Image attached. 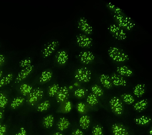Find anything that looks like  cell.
<instances>
[{
	"label": "cell",
	"instance_id": "1",
	"mask_svg": "<svg viewBox=\"0 0 152 135\" xmlns=\"http://www.w3.org/2000/svg\"><path fill=\"white\" fill-rule=\"evenodd\" d=\"M110 58L115 62H124L129 60V56L122 50L116 47H110L108 50Z\"/></svg>",
	"mask_w": 152,
	"mask_h": 135
},
{
	"label": "cell",
	"instance_id": "2",
	"mask_svg": "<svg viewBox=\"0 0 152 135\" xmlns=\"http://www.w3.org/2000/svg\"><path fill=\"white\" fill-rule=\"evenodd\" d=\"M114 18L117 22V25L126 30L130 31L135 26V24L132 19L122 14H115Z\"/></svg>",
	"mask_w": 152,
	"mask_h": 135
},
{
	"label": "cell",
	"instance_id": "3",
	"mask_svg": "<svg viewBox=\"0 0 152 135\" xmlns=\"http://www.w3.org/2000/svg\"><path fill=\"white\" fill-rule=\"evenodd\" d=\"M91 72L86 67H81L77 69L75 73V78L78 81L88 82L91 79Z\"/></svg>",
	"mask_w": 152,
	"mask_h": 135
},
{
	"label": "cell",
	"instance_id": "4",
	"mask_svg": "<svg viewBox=\"0 0 152 135\" xmlns=\"http://www.w3.org/2000/svg\"><path fill=\"white\" fill-rule=\"evenodd\" d=\"M43 96L44 91L42 89H34L27 96V103L29 105L34 106L42 99Z\"/></svg>",
	"mask_w": 152,
	"mask_h": 135
},
{
	"label": "cell",
	"instance_id": "5",
	"mask_svg": "<svg viewBox=\"0 0 152 135\" xmlns=\"http://www.w3.org/2000/svg\"><path fill=\"white\" fill-rule=\"evenodd\" d=\"M109 104L110 109L115 114L117 115L120 116L123 113V103L118 97L115 96L112 98L109 101Z\"/></svg>",
	"mask_w": 152,
	"mask_h": 135
},
{
	"label": "cell",
	"instance_id": "6",
	"mask_svg": "<svg viewBox=\"0 0 152 135\" xmlns=\"http://www.w3.org/2000/svg\"><path fill=\"white\" fill-rule=\"evenodd\" d=\"M109 31L115 39L118 40H124L127 38V35L123 29L117 25L112 24L109 27Z\"/></svg>",
	"mask_w": 152,
	"mask_h": 135
},
{
	"label": "cell",
	"instance_id": "7",
	"mask_svg": "<svg viewBox=\"0 0 152 135\" xmlns=\"http://www.w3.org/2000/svg\"><path fill=\"white\" fill-rule=\"evenodd\" d=\"M59 44V42L56 40L51 41L48 43L42 51L43 57L46 58L52 55L58 48Z\"/></svg>",
	"mask_w": 152,
	"mask_h": 135
},
{
	"label": "cell",
	"instance_id": "8",
	"mask_svg": "<svg viewBox=\"0 0 152 135\" xmlns=\"http://www.w3.org/2000/svg\"><path fill=\"white\" fill-rule=\"evenodd\" d=\"M76 40L77 44L82 48H90L92 46V39L84 34H78L76 36Z\"/></svg>",
	"mask_w": 152,
	"mask_h": 135
},
{
	"label": "cell",
	"instance_id": "9",
	"mask_svg": "<svg viewBox=\"0 0 152 135\" xmlns=\"http://www.w3.org/2000/svg\"><path fill=\"white\" fill-rule=\"evenodd\" d=\"M78 28L85 34L88 35H90L92 34V27L85 18L81 17L79 19L78 22Z\"/></svg>",
	"mask_w": 152,
	"mask_h": 135
},
{
	"label": "cell",
	"instance_id": "10",
	"mask_svg": "<svg viewBox=\"0 0 152 135\" xmlns=\"http://www.w3.org/2000/svg\"><path fill=\"white\" fill-rule=\"evenodd\" d=\"M34 67V66L32 64L21 69L15 78V82H19L26 79L33 72Z\"/></svg>",
	"mask_w": 152,
	"mask_h": 135
},
{
	"label": "cell",
	"instance_id": "11",
	"mask_svg": "<svg viewBox=\"0 0 152 135\" xmlns=\"http://www.w3.org/2000/svg\"><path fill=\"white\" fill-rule=\"evenodd\" d=\"M69 96V91L66 86L60 87L56 96L58 103L62 104L67 101Z\"/></svg>",
	"mask_w": 152,
	"mask_h": 135
},
{
	"label": "cell",
	"instance_id": "12",
	"mask_svg": "<svg viewBox=\"0 0 152 135\" xmlns=\"http://www.w3.org/2000/svg\"><path fill=\"white\" fill-rule=\"evenodd\" d=\"M95 58L93 53L89 51L81 52L79 55V58L81 62L85 64L91 63L94 60Z\"/></svg>",
	"mask_w": 152,
	"mask_h": 135
},
{
	"label": "cell",
	"instance_id": "13",
	"mask_svg": "<svg viewBox=\"0 0 152 135\" xmlns=\"http://www.w3.org/2000/svg\"><path fill=\"white\" fill-rule=\"evenodd\" d=\"M111 130L113 135H128L129 134L126 128L123 124L115 123L112 125Z\"/></svg>",
	"mask_w": 152,
	"mask_h": 135
},
{
	"label": "cell",
	"instance_id": "14",
	"mask_svg": "<svg viewBox=\"0 0 152 135\" xmlns=\"http://www.w3.org/2000/svg\"><path fill=\"white\" fill-rule=\"evenodd\" d=\"M55 57L57 63L61 66L65 65L69 59L68 54L65 50H59L57 52Z\"/></svg>",
	"mask_w": 152,
	"mask_h": 135
},
{
	"label": "cell",
	"instance_id": "15",
	"mask_svg": "<svg viewBox=\"0 0 152 135\" xmlns=\"http://www.w3.org/2000/svg\"><path fill=\"white\" fill-rule=\"evenodd\" d=\"M111 80L113 85L117 86H125L127 82L122 76L117 73H113L111 75Z\"/></svg>",
	"mask_w": 152,
	"mask_h": 135
},
{
	"label": "cell",
	"instance_id": "16",
	"mask_svg": "<svg viewBox=\"0 0 152 135\" xmlns=\"http://www.w3.org/2000/svg\"><path fill=\"white\" fill-rule=\"evenodd\" d=\"M53 76V73L49 69H46L43 71L40 77L39 81L40 83L44 84L48 82L52 79Z\"/></svg>",
	"mask_w": 152,
	"mask_h": 135
},
{
	"label": "cell",
	"instance_id": "17",
	"mask_svg": "<svg viewBox=\"0 0 152 135\" xmlns=\"http://www.w3.org/2000/svg\"><path fill=\"white\" fill-rule=\"evenodd\" d=\"M99 79L101 83L105 88L109 89L112 87L111 78L109 75L104 74H101Z\"/></svg>",
	"mask_w": 152,
	"mask_h": 135
},
{
	"label": "cell",
	"instance_id": "18",
	"mask_svg": "<svg viewBox=\"0 0 152 135\" xmlns=\"http://www.w3.org/2000/svg\"><path fill=\"white\" fill-rule=\"evenodd\" d=\"M116 72L122 76L127 77L131 76L133 73L132 70L125 66H119L116 69Z\"/></svg>",
	"mask_w": 152,
	"mask_h": 135
},
{
	"label": "cell",
	"instance_id": "19",
	"mask_svg": "<svg viewBox=\"0 0 152 135\" xmlns=\"http://www.w3.org/2000/svg\"><path fill=\"white\" fill-rule=\"evenodd\" d=\"M148 101L147 99H143L137 102L134 104L133 107L135 111L141 112L147 107Z\"/></svg>",
	"mask_w": 152,
	"mask_h": 135
},
{
	"label": "cell",
	"instance_id": "20",
	"mask_svg": "<svg viewBox=\"0 0 152 135\" xmlns=\"http://www.w3.org/2000/svg\"><path fill=\"white\" fill-rule=\"evenodd\" d=\"M70 123L68 120L65 117H61L59 119L57 124V127L59 131H64L70 126Z\"/></svg>",
	"mask_w": 152,
	"mask_h": 135
},
{
	"label": "cell",
	"instance_id": "21",
	"mask_svg": "<svg viewBox=\"0 0 152 135\" xmlns=\"http://www.w3.org/2000/svg\"><path fill=\"white\" fill-rule=\"evenodd\" d=\"M145 92V86L144 84H137L135 86L133 90V93L138 98H140L143 96Z\"/></svg>",
	"mask_w": 152,
	"mask_h": 135
},
{
	"label": "cell",
	"instance_id": "22",
	"mask_svg": "<svg viewBox=\"0 0 152 135\" xmlns=\"http://www.w3.org/2000/svg\"><path fill=\"white\" fill-rule=\"evenodd\" d=\"M79 124L81 127L84 130H86L90 126V119L88 115H83L79 119Z\"/></svg>",
	"mask_w": 152,
	"mask_h": 135
},
{
	"label": "cell",
	"instance_id": "23",
	"mask_svg": "<svg viewBox=\"0 0 152 135\" xmlns=\"http://www.w3.org/2000/svg\"><path fill=\"white\" fill-rule=\"evenodd\" d=\"M151 120L149 117L145 116H141L134 119L135 123L140 126L147 125L150 123Z\"/></svg>",
	"mask_w": 152,
	"mask_h": 135
},
{
	"label": "cell",
	"instance_id": "24",
	"mask_svg": "<svg viewBox=\"0 0 152 135\" xmlns=\"http://www.w3.org/2000/svg\"><path fill=\"white\" fill-rule=\"evenodd\" d=\"M32 90H33V87L28 84L23 83L20 85V93L23 96H28Z\"/></svg>",
	"mask_w": 152,
	"mask_h": 135
},
{
	"label": "cell",
	"instance_id": "25",
	"mask_svg": "<svg viewBox=\"0 0 152 135\" xmlns=\"http://www.w3.org/2000/svg\"><path fill=\"white\" fill-rule=\"evenodd\" d=\"M54 117L52 115H48L44 118L43 120V125L45 128H49L53 126L54 124Z\"/></svg>",
	"mask_w": 152,
	"mask_h": 135
},
{
	"label": "cell",
	"instance_id": "26",
	"mask_svg": "<svg viewBox=\"0 0 152 135\" xmlns=\"http://www.w3.org/2000/svg\"><path fill=\"white\" fill-rule=\"evenodd\" d=\"M25 101V98L22 97H17L14 98L10 104L11 107L15 109L21 106Z\"/></svg>",
	"mask_w": 152,
	"mask_h": 135
},
{
	"label": "cell",
	"instance_id": "27",
	"mask_svg": "<svg viewBox=\"0 0 152 135\" xmlns=\"http://www.w3.org/2000/svg\"><path fill=\"white\" fill-rule=\"evenodd\" d=\"M14 74L11 73H8L0 79V88L9 84L12 80Z\"/></svg>",
	"mask_w": 152,
	"mask_h": 135
},
{
	"label": "cell",
	"instance_id": "28",
	"mask_svg": "<svg viewBox=\"0 0 152 135\" xmlns=\"http://www.w3.org/2000/svg\"><path fill=\"white\" fill-rule=\"evenodd\" d=\"M50 106L49 101L45 100L39 104L37 107V110L39 112H43L47 111Z\"/></svg>",
	"mask_w": 152,
	"mask_h": 135
},
{
	"label": "cell",
	"instance_id": "29",
	"mask_svg": "<svg viewBox=\"0 0 152 135\" xmlns=\"http://www.w3.org/2000/svg\"><path fill=\"white\" fill-rule=\"evenodd\" d=\"M124 102L128 105H131L135 102V99L131 94L129 93H124L121 96Z\"/></svg>",
	"mask_w": 152,
	"mask_h": 135
},
{
	"label": "cell",
	"instance_id": "30",
	"mask_svg": "<svg viewBox=\"0 0 152 135\" xmlns=\"http://www.w3.org/2000/svg\"><path fill=\"white\" fill-rule=\"evenodd\" d=\"M60 88L59 85L53 84L50 86L48 89V94L50 97H53L56 95L59 89Z\"/></svg>",
	"mask_w": 152,
	"mask_h": 135
},
{
	"label": "cell",
	"instance_id": "31",
	"mask_svg": "<svg viewBox=\"0 0 152 135\" xmlns=\"http://www.w3.org/2000/svg\"><path fill=\"white\" fill-rule=\"evenodd\" d=\"M98 97L92 93H90L86 98V102L89 105L94 106L98 103Z\"/></svg>",
	"mask_w": 152,
	"mask_h": 135
},
{
	"label": "cell",
	"instance_id": "32",
	"mask_svg": "<svg viewBox=\"0 0 152 135\" xmlns=\"http://www.w3.org/2000/svg\"><path fill=\"white\" fill-rule=\"evenodd\" d=\"M72 105L71 101H66L61 104V111L63 113H67L72 110Z\"/></svg>",
	"mask_w": 152,
	"mask_h": 135
},
{
	"label": "cell",
	"instance_id": "33",
	"mask_svg": "<svg viewBox=\"0 0 152 135\" xmlns=\"http://www.w3.org/2000/svg\"><path fill=\"white\" fill-rule=\"evenodd\" d=\"M91 91L93 94L97 97L102 96L104 93L102 88L97 85H94L91 87Z\"/></svg>",
	"mask_w": 152,
	"mask_h": 135
},
{
	"label": "cell",
	"instance_id": "34",
	"mask_svg": "<svg viewBox=\"0 0 152 135\" xmlns=\"http://www.w3.org/2000/svg\"><path fill=\"white\" fill-rule=\"evenodd\" d=\"M8 99L4 93L0 92V109H4L7 106L8 103Z\"/></svg>",
	"mask_w": 152,
	"mask_h": 135
},
{
	"label": "cell",
	"instance_id": "35",
	"mask_svg": "<svg viewBox=\"0 0 152 135\" xmlns=\"http://www.w3.org/2000/svg\"><path fill=\"white\" fill-rule=\"evenodd\" d=\"M32 60L30 58H26L21 60L19 62V65L23 68L32 65Z\"/></svg>",
	"mask_w": 152,
	"mask_h": 135
},
{
	"label": "cell",
	"instance_id": "36",
	"mask_svg": "<svg viewBox=\"0 0 152 135\" xmlns=\"http://www.w3.org/2000/svg\"><path fill=\"white\" fill-rule=\"evenodd\" d=\"M92 133L93 135H103V128L100 125L95 126L93 128Z\"/></svg>",
	"mask_w": 152,
	"mask_h": 135
},
{
	"label": "cell",
	"instance_id": "37",
	"mask_svg": "<svg viewBox=\"0 0 152 135\" xmlns=\"http://www.w3.org/2000/svg\"><path fill=\"white\" fill-rule=\"evenodd\" d=\"M86 92L84 89L79 88L76 89L74 92V95L76 98H81L85 96Z\"/></svg>",
	"mask_w": 152,
	"mask_h": 135
},
{
	"label": "cell",
	"instance_id": "38",
	"mask_svg": "<svg viewBox=\"0 0 152 135\" xmlns=\"http://www.w3.org/2000/svg\"><path fill=\"white\" fill-rule=\"evenodd\" d=\"M77 109L78 112L80 114H84L86 112V107L85 104L83 102L78 103L77 106Z\"/></svg>",
	"mask_w": 152,
	"mask_h": 135
},
{
	"label": "cell",
	"instance_id": "39",
	"mask_svg": "<svg viewBox=\"0 0 152 135\" xmlns=\"http://www.w3.org/2000/svg\"><path fill=\"white\" fill-rule=\"evenodd\" d=\"M107 6L109 8L110 10H112L115 14H122V10H121L120 8L118 7L115 6V5H113L111 3H108L107 4Z\"/></svg>",
	"mask_w": 152,
	"mask_h": 135
},
{
	"label": "cell",
	"instance_id": "40",
	"mask_svg": "<svg viewBox=\"0 0 152 135\" xmlns=\"http://www.w3.org/2000/svg\"><path fill=\"white\" fill-rule=\"evenodd\" d=\"M27 132L26 129L24 128H20V130L15 135H27Z\"/></svg>",
	"mask_w": 152,
	"mask_h": 135
},
{
	"label": "cell",
	"instance_id": "41",
	"mask_svg": "<svg viewBox=\"0 0 152 135\" xmlns=\"http://www.w3.org/2000/svg\"><path fill=\"white\" fill-rule=\"evenodd\" d=\"M7 126L5 124L2 125L0 128V135H5L7 131Z\"/></svg>",
	"mask_w": 152,
	"mask_h": 135
},
{
	"label": "cell",
	"instance_id": "42",
	"mask_svg": "<svg viewBox=\"0 0 152 135\" xmlns=\"http://www.w3.org/2000/svg\"><path fill=\"white\" fill-rule=\"evenodd\" d=\"M72 135H84V133L79 129H76L72 132Z\"/></svg>",
	"mask_w": 152,
	"mask_h": 135
},
{
	"label": "cell",
	"instance_id": "43",
	"mask_svg": "<svg viewBox=\"0 0 152 135\" xmlns=\"http://www.w3.org/2000/svg\"><path fill=\"white\" fill-rule=\"evenodd\" d=\"M5 57L2 54H0V67L2 66L5 61Z\"/></svg>",
	"mask_w": 152,
	"mask_h": 135
},
{
	"label": "cell",
	"instance_id": "44",
	"mask_svg": "<svg viewBox=\"0 0 152 135\" xmlns=\"http://www.w3.org/2000/svg\"><path fill=\"white\" fill-rule=\"evenodd\" d=\"M53 135H64V134L61 133L59 132H57L54 133Z\"/></svg>",
	"mask_w": 152,
	"mask_h": 135
},
{
	"label": "cell",
	"instance_id": "45",
	"mask_svg": "<svg viewBox=\"0 0 152 135\" xmlns=\"http://www.w3.org/2000/svg\"><path fill=\"white\" fill-rule=\"evenodd\" d=\"M3 71H2L1 69H0V79H1V77H2V75H3Z\"/></svg>",
	"mask_w": 152,
	"mask_h": 135
},
{
	"label": "cell",
	"instance_id": "46",
	"mask_svg": "<svg viewBox=\"0 0 152 135\" xmlns=\"http://www.w3.org/2000/svg\"><path fill=\"white\" fill-rule=\"evenodd\" d=\"M3 117V114L1 111H0V120L2 119Z\"/></svg>",
	"mask_w": 152,
	"mask_h": 135
},
{
	"label": "cell",
	"instance_id": "47",
	"mask_svg": "<svg viewBox=\"0 0 152 135\" xmlns=\"http://www.w3.org/2000/svg\"><path fill=\"white\" fill-rule=\"evenodd\" d=\"M152 129L151 128V130H150V131H149L150 135H152Z\"/></svg>",
	"mask_w": 152,
	"mask_h": 135
},
{
	"label": "cell",
	"instance_id": "48",
	"mask_svg": "<svg viewBox=\"0 0 152 135\" xmlns=\"http://www.w3.org/2000/svg\"><path fill=\"white\" fill-rule=\"evenodd\" d=\"M2 124H1V122H0V128H1V126H2Z\"/></svg>",
	"mask_w": 152,
	"mask_h": 135
}]
</instances>
